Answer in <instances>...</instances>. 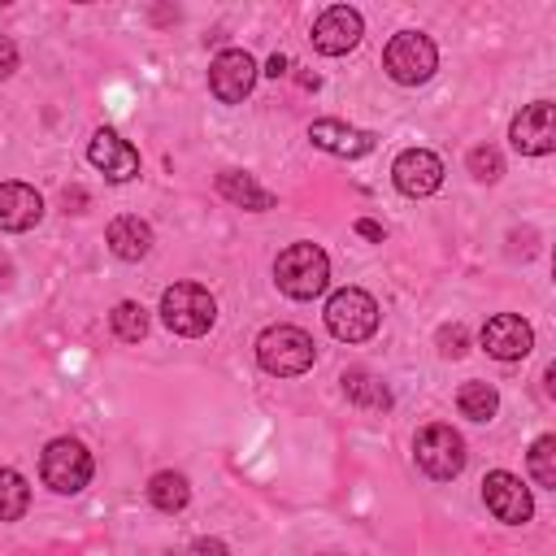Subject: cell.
Masks as SVG:
<instances>
[{
    "mask_svg": "<svg viewBox=\"0 0 556 556\" xmlns=\"http://www.w3.org/2000/svg\"><path fill=\"white\" fill-rule=\"evenodd\" d=\"M274 282L291 300H313L330 282V261H326V252L317 243H291L274 261Z\"/></svg>",
    "mask_w": 556,
    "mask_h": 556,
    "instance_id": "cell-1",
    "label": "cell"
},
{
    "mask_svg": "<svg viewBox=\"0 0 556 556\" xmlns=\"http://www.w3.org/2000/svg\"><path fill=\"white\" fill-rule=\"evenodd\" d=\"M161 321L174 334L195 339L217 321V300L200 282H174V287L161 291Z\"/></svg>",
    "mask_w": 556,
    "mask_h": 556,
    "instance_id": "cell-2",
    "label": "cell"
},
{
    "mask_svg": "<svg viewBox=\"0 0 556 556\" xmlns=\"http://www.w3.org/2000/svg\"><path fill=\"white\" fill-rule=\"evenodd\" d=\"M313 356H317V348H313V339H308L300 326H269V330H261V339H256V361H261V369H265V374H278V378L304 374V369L313 365Z\"/></svg>",
    "mask_w": 556,
    "mask_h": 556,
    "instance_id": "cell-3",
    "label": "cell"
},
{
    "mask_svg": "<svg viewBox=\"0 0 556 556\" xmlns=\"http://www.w3.org/2000/svg\"><path fill=\"white\" fill-rule=\"evenodd\" d=\"M326 330L343 343H365L378 330V300L361 287H343L326 300Z\"/></svg>",
    "mask_w": 556,
    "mask_h": 556,
    "instance_id": "cell-4",
    "label": "cell"
},
{
    "mask_svg": "<svg viewBox=\"0 0 556 556\" xmlns=\"http://www.w3.org/2000/svg\"><path fill=\"white\" fill-rule=\"evenodd\" d=\"M382 65H387V74H391L400 87H417V83H426V78L434 74L439 48H434V39L421 35V30H400V35L387 43Z\"/></svg>",
    "mask_w": 556,
    "mask_h": 556,
    "instance_id": "cell-5",
    "label": "cell"
},
{
    "mask_svg": "<svg viewBox=\"0 0 556 556\" xmlns=\"http://www.w3.org/2000/svg\"><path fill=\"white\" fill-rule=\"evenodd\" d=\"M413 456H417V465H421L426 478L447 482V478H456V473L465 469V439H460L452 426L434 421V426H421V430H417Z\"/></svg>",
    "mask_w": 556,
    "mask_h": 556,
    "instance_id": "cell-6",
    "label": "cell"
},
{
    "mask_svg": "<svg viewBox=\"0 0 556 556\" xmlns=\"http://www.w3.org/2000/svg\"><path fill=\"white\" fill-rule=\"evenodd\" d=\"M39 473L56 495H78L91 482V452L78 439H52L39 456Z\"/></svg>",
    "mask_w": 556,
    "mask_h": 556,
    "instance_id": "cell-7",
    "label": "cell"
},
{
    "mask_svg": "<svg viewBox=\"0 0 556 556\" xmlns=\"http://www.w3.org/2000/svg\"><path fill=\"white\" fill-rule=\"evenodd\" d=\"M482 504H486V513H491L495 521H504V526H521V521H530V513H534L530 491H526L521 478L508 473V469H491V473L482 478Z\"/></svg>",
    "mask_w": 556,
    "mask_h": 556,
    "instance_id": "cell-8",
    "label": "cell"
},
{
    "mask_svg": "<svg viewBox=\"0 0 556 556\" xmlns=\"http://www.w3.org/2000/svg\"><path fill=\"white\" fill-rule=\"evenodd\" d=\"M508 139H513V148H517L521 156H543V152H552V148H556V109H552V100L526 104V109L513 117Z\"/></svg>",
    "mask_w": 556,
    "mask_h": 556,
    "instance_id": "cell-9",
    "label": "cell"
},
{
    "mask_svg": "<svg viewBox=\"0 0 556 556\" xmlns=\"http://www.w3.org/2000/svg\"><path fill=\"white\" fill-rule=\"evenodd\" d=\"M361 35H365V22H361V13H356L352 4H330V9L313 22V48L326 52V56L352 52V48L361 43Z\"/></svg>",
    "mask_w": 556,
    "mask_h": 556,
    "instance_id": "cell-10",
    "label": "cell"
},
{
    "mask_svg": "<svg viewBox=\"0 0 556 556\" xmlns=\"http://www.w3.org/2000/svg\"><path fill=\"white\" fill-rule=\"evenodd\" d=\"M252 83H256V61H252L243 48H226V52L213 56V65H208V87H213V96H217L222 104H239V100L252 91Z\"/></svg>",
    "mask_w": 556,
    "mask_h": 556,
    "instance_id": "cell-11",
    "label": "cell"
},
{
    "mask_svg": "<svg viewBox=\"0 0 556 556\" xmlns=\"http://www.w3.org/2000/svg\"><path fill=\"white\" fill-rule=\"evenodd\" d=\"M391 178L404 195L421 200V195H434L443 187V161L430 152V148H404L391 165Z\"/></svg>",
    "mask_w": 556,
    "mask_h": 556,
    "instance_id": "cell-12",
    "label": "cell"
},
{
    "mask_svg": "<svg viewBox=\"0 0 556 556\" xmlns=\"http://www.w3.org/2000/svg\"><path fill=\"white\" fill-rule=\"evenodd\" d=\"M87 161H91L109 182H126V178L139 174V152H135L117 130H109V126H100V130L91 135V143H87Z\"/></svg>",
    "mask_w": 556,
    "mask_h": 556,
    "instance_id": "cell-13",
    "label": "cell"
},
{
    "mask_svg": "<svg viewBox=\"0 0 556 556\" xmlns=\"http://www.w3.org/2000/svg\"><path fill=\"white\" fill-rule=\"evenodd\" d=\"M478 339H482L486 356H495V361H521V356L534 348V330H530V321L517 317V313H495V317L482 326Z\"/></svg>",
    "mask_w": 556,
    "mask_h": 556,
    "instance_id": "cell-14",
    "label": "cell"
},
{
    "mask_svg": "<svg viewBox=\"0 0 556 556\" xmlns=\"http://www.w3.org/2000/svg\"><path fill=\"white\" fill-rule=\"evenodd\" d=\"M308 139H313L321 152H330V156H348V161L374 152V143H378L369 130L348 126V122H339V117H317V122L308 126Z\"/></svg>",
    "mask_w": 556,
    "mask_h": 556,
    "instance_id": "cell-15",
    "label": "cell"
},
{
    "mask_svg": "<svg viewBox=\"0 0 556 556\" xmlns=\"http://www.w3.org/2000/svg\"><path fill=\"white\" fill-rule=\"evenodd\" d=\"M43 217V200L35 187L26 182H0V230L9 235H22L30 226H39Z\"/></svg>",
    "mask_w": 556,
    "mask_h": 556,
    "instance_id": "cell-16",
    "label": "cell"
},
{
    "mask_svg": "<svg viewBox=\"0 0 556 556\" xmlns=\"http://www.w3.org/2000/svg\"><path fill=\"white\" fill-rule=\"evenodd\" d=\"M104 239H109L113 256H122V261H143L152 252V226L139 217H113Z\"/></svg>",
    "mask_w": 556,
    "mask_h": 556,
    "instance_id": "cell-17",
    "label": "cell"
},
{
    "mask_svg": "<svg viewBox=\"0 0 556 556\" xmlns=\"http://www.w3.org/2000/svg\"><path fill=\"white\" fill-rule=\"evenodd\" d=\"M217 191H222L230 204L252 208V213L274 208V191H269V187H261V182H256L252 174H243V169H226V174H217Z\"/></svg>",
    "mask_w": 556,
    "mask_h": 556,
    "instance_id": "cell-18",
    "label": "cell"
},
{
    "mask_svg": "<svg viewBox=\"0 0 556 556\" xmlns=\"http://www.w3.org/2000/svg\"><path fill=\"white\" fill-rule=\"evenodd\" d=\"M148 500H152L161 513H178V508H187L191 486H187V478H182V473L161 469V473H152V482H148Z\"/></svg>",
    "mask_w": 556,
    "mask_h": 556,
    "instance_id": "cell-19",
    "label": "cell"
},
{
    "mask_svg": "<svg viewBox=\"0 0 556 556\" xmlns=\"http://www.w3.org/2000/svg\"><path fill=\"white\" fill-rule=\"evenodd\" d=\"M456 408H460V417H469V421H491L495 408H500V391H495L491 382H465V387L456 391Z\"/></svg>",
    "mask_w": 556,
    "mask_h": 556,
    "instance_id": "cell-20",
    "label": "cell"
},
{
    "mask_svg": "<svg viewBox=\"0 0 556 556\" xmlns=\"http://www.w3.org/2000/svg\"><path fill=\"white\" fill-rule=\"evenodd\" d=\"M343 391H348V400L361 404V408H391V391H387L374 374H365V369H348V374H343Z\"/></svg>",
    "mask_w": 556,
    "mask_h": 556,
    "instance_id": "cell-21",
    "label": "cell"
},
{
    "mask_svg": "<svg viewBox=\"0 0 556 556\" xmlns=\"http://www.w3.org/2000/svg\"><path fill=\"white\" fill-rule=\"evenodd\" d=\"M30 508V486L17 469H0V521H17Z\"/></svg>",
    "mask_w": 556,
    "mask_h": 556,
    "instance_id": "cell-22",
    "label": "cell"
},
{
    "mask_svg": "<svg viewBox=\"0 0 556 556\" xmlns=\"http://www.w3.org/2000/svg\"><path fill=\"white\" fill-rule=\"evenodd\" d=\"M109 321H113V334H117L122 343H139V339L148 334V308L135 304V300H122V304L109 313Z\"/></svg>",
    "mask_w": 556,
    "mask_h": 556,
    "instance_id": "cell-23",
    "label": "cell"
},
{
    "mask_svg": "<svg viewBox=\"0 0 556 556\" xmlns=\"http://www.w3.org/2000/svg\"><path fill=\"white\" fill-rule=\"evenodd\" d=\"M530 473L539 486H556V439L552 434H539L534 447H530Z\"/></svg>",
    "mask_w": 556,
    "mask_h": 556,
    "instance_id": "cell-24",
    "label": "cell"
},
{
    "mask_svg": "<svg viewBox=\"0 0 556 556\" xmlns=\"http://www.w3.org/2000/svg\"><path fill=\"white\" fill-rule=\"evenodd\" d=\"M469 174H473L478 182H495V178L504 174V156H500L491 143H482V148H469Z\"/></svg>",
    "mask_w": 556,
    "mask_h": 556,
    "instance_id": "cell-25",
    "label": "cell"
},
{
    "mask_svg": "<svg viewBox=\"0 0 556 556\" xmlns=\"http://www.w3.org/2000/svg\"><path fill=\"white\" fill-rule=\"evenodd\" d=\"M439 352H443L447 361L465 356V352H469V334H465V326H443V330H439Z\"/></svg>",
    "mask_w": 556,
    "mask_h": 556,
    "instance_id": "cell-26",
    "label": "cell"
},
{
    "mask_svg": "<svg viewBox=\"0 0 556 556\" xmlns=\"http://www.w3.org/2000/svg\"><path fill=\"white\" fill-rule=\"evenodd\" d=\"M17 70V43L9 35H0V78H9Z\"/></svg>",
    "mask_w": 556,
    "mask_h": 556,
    "instance_id": "cell-27",
    "label": "cell"
},
{
    "mask_svg": "<svg viewBox=\"0 0 556 556\" xmlns=\"http://www.w3.org/2000/svg\"><path fill=\"white\" fill-rule=\"evenodd\" d=\"M191 556H226V543L222 539H195L191 543Z\"/></svg>",
    "mask_w": 556,
    "mask_h": 556,
    "instance_id": "cell-28",
    "label": "cell"
},
{
    "mask_svg": "<svg viewBox=\"0 0 556 556\" xmlns=\"http://www.w3.org/2000/svg\"><path fill=\"white\" fill-rule=\"evenodd\" d=\"M83 204H87V191H83V187L65 191V213H83Z\"/></svg>",
    "mask_w": 556,
    "mask_h": 556,
    "instance_id": "cell-29",
    "label": "cell"
},
{
    "mask_svg": "<svg viewBox=\"0 0 556 556\" xmlns=\"http://www.w3.org/2000/svg\"><path fill=\"white\" fill-rule=\"evenodd\" d=\"M287 70H291V61H287L282 52H274V56H269V65H265V74H269V78H282Z\"/></svg>",
    "mask_w": 556,
    "mask_h": 556,
    "instance_id": "cell-30",
    "label": "cell"
},
{
    "mask_svg": "<svg viewBox=\"0 0 556 556\" xmlns=\"http://www.w3.org/2000/svg\"><path fill=\"white\" fill-rule=\"evenodd\" d=\"M356 230H361L365 239H374V243H382V226H378V222H369V217H361V222H356Z\"/></svg>",
    "mask_w": 556,
    "mask_h": 556,
    "instance_id": "cell-31",
    "label": "cell"
}]
</instances>
